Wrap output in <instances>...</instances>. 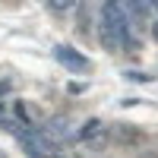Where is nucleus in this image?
Here are the masks:
<instances>
[{"label": "nucleus", "mask_w": 158, "mask_h": 158, "mask_svg": "<svg viewBox=\"0 0 158 158\" xmlns=\"http://www.w3.org/2000/svg\"><path fill=\"white\" fill-rule=\"evenodd\" d=\"M54 57H57L67 70H73V73H85V70H89V57H82V54L73 51L70 44H57V48H54Z\"/></svg>", "instance_id": "nucleus-2"}, {"label": "nucleus", "mask_w": 158, "mask_h": 158, "mask_svg": "<svg viewBox=\"0 0 158 158\" xmlns=\"http://www.w3.org/2000/svg\"><path fill=\"white\" fill-rule=\"evenodd\" d=\"M51 10H54V13H67V10H73V3H60V0H54Z\"/></svg>", "instance_id": "nucleus-5"}, {"label": "nucleus", "mask_w": 158, "mask_h": 158, "mask_svg": "<svg viewBox=\"0 0 158 158\" xmlns=\"http://www.w3.org/2000/svg\"><path fill=\"white\" fill-rule=\"evenodd\" d=\"M3 92H6V82H0V95H3Z\"/></svg>", "instance_id": "nucleus-7"}, {"label": "nucleus", "mask_w": 158, "mask_h": 158, "mask_svg": "<svg viewBox=\"0 0 158 158\" xmlns=\"http://www.w3.org/2000/svg\"><path fill=\"white\" fill-rule=\"evenodd\" d=\"M98 130H101V123H98V120H89V123L82 127V133H79V136H82V139H89V136H95Z\"/></svg>", "instance_id": "nucleus-4"}, {"label": "nucleus", "mask_w": 158, "mask_h": 158, "mask_svg": "<svg viewBox=\"0 0 158 158\" xmlns=\"http://www.w3.org/2000/svg\"><path fill=\"white\" fill-rule=\"evenodd\" d=\"M152 35H155V41H158V22H155V29H152Z\"/></svg>", "instance_id": "nucleus-6"}, {"label": "nucleus", "mask_w": 158, "mask_h": 158, "mask_svg": "<svg viewBox=\"0 0 158 158\" xmlns=\"http://www.w3.org/2000/svg\"><path fill=\"white\" fill-rule=\"evenodd\" d=\"M101 22L114 32L117 44L120 48H133V35H130V19H127V10L123 3H101Z\"/></svg>", "instance_id": "nucleus-1"}, {"label": "nucleus", "mask_w": 158, "mask_h": 158, "mask_svg": "<svg viewBox=\"0 0 158 158\" xmlns=\"http://www.w3.org/2000/svg\"><path fill=\"white\" fill-rule=\"evenodd\" d=\"M101 44L108 48V51L120 48V44H117V38H114V32H111V29H108V25H104V22H101Z\"/></svg>", "instance_id": "nucleus-3"}]
</instances>
